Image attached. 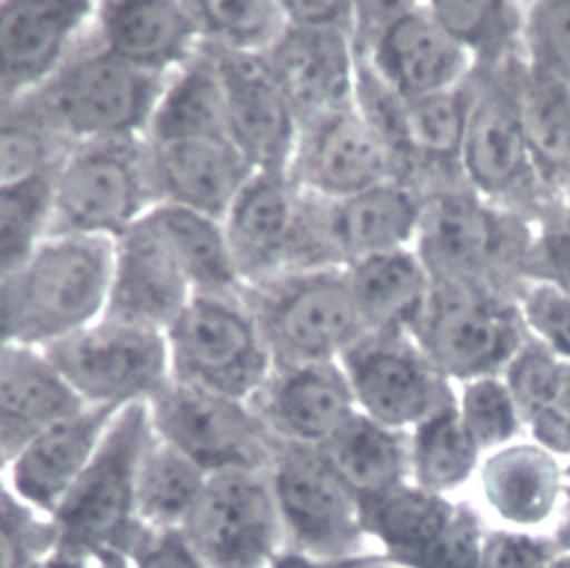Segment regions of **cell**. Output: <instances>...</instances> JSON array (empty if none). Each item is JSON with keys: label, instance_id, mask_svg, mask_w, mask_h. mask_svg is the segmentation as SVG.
<instances>
[{"label": "cell", "instance_id": "17", "mask_svg": "<svg viewBox=\"0 0 570 568\" xmlns=\"http://www.w3.org/2000/svg\"><path fill=\"white\" fill-rule=\"evenodd\" d=\"M287 176L307 194L343 200L394 180L396 167L374 129L347 107L298 123Z\"/></svg>", "mask_w": 570, "mask_h": 568}, {"label": "cell", "instance_id": "20", "mask_svg": "<svg viewBox=\"0 0 570 568\" xmlns=\"http://www.w3.org/2000/svg\"><path fill=\"white\" fill-rule=\"evenodd\" d=\"M249 405L281 441L321 448L354 412L338 361L274 365Z\"/></svg>", "mask_w": 570, "mask_h": 568}, {"label": "cell", "instance_id": "26", "mask_svg": "<svg viewBox=\"0 0 570 568\" xmlns=\"http://www.w3.org/2000/svg\"><path fill=\"white\" fill-rule=\"evenodd\" d=\"M87 403L33 345L13 343L0 359V450L11 461L29 441Z\"/></svg>", "mask_w": 570, "mask_h": 568}, {"label": "cell", "instance_id": "19", "mask_svg": "<svg viewBox=\"0 0 570 568\" xmlns=\"http://www.w3.org/2000/svg\"><path fill=\"white\" fill-rule=\"evenodd\" d=\"M212 51L223 82L229 140L254 172H287L298 116L283 89L263 58Z\"/></svg>", "mask_w": 570, "mask_h": 568}, {"label": "cell", "instance_id": "30", "mask_svg": "<svg viewBox=\"0 0 570 568\" xmlns=\"http://www.w3.org/2000/svg\"><path fill=\"white\" fill-rule=\"evenodd\" d=\"M318 450L358 501L410 481V432L376 423L358 410Z\"/></svg>", "mask_w": 570, "mask_h": 568}, {"label": "cell", "instance_id": "42", "mask_svg": "<svg viewBox=\"0 0 570 568\" xmlns=\"http://www.w3.org/2000/svg\"><path fill=\"white\" fill-rule=\"evenodd\" d=\"M483 537L485 528L479 515L468 503H459L443 528L387 557L385 564L401 568H481Z\"/></svg>", "mask_w": 570, "mask_h": 568}, {"label": "cell", "instance_id": "56", "mask_svg": "<svg viewBox=\"0 0 570 568\" xmlns=\"http://www.w3.org/2000/svg\"><path fill=\"white\" fill-rule=\"evenodd\" d=\"M7 466H9V459H7L4 452L0 450V479L7 474Z\"/></svg>", "mask_w": 570, "mask_h": 568}, {"label": "cell", "instance_id": "40", "mask_svg": "<svg viewBox=\"0 0 570 568\" xmlns=\"http://www.w3.org/2000/svg\"><path fill=\"white\" fill-rule=\"evenodd\" d=\"M523 425L557 408L570 394V363L537 339H528L503 370Z\"/></svg>", "mask_w": 570, "mask_h": 568}, {"label": "cell", "instance_id": "21", "mask_svg": "<svg viewBox=\"0 0 570 568\" xmlns=\"http://www.w3.org/2000/svg\"><path fill=\"white\" fill-rule=\"evenodd\" d=\"M91 31L118 60L171 76L203 47L194 0H98Z\"/></svg>", "mask_w": 570, "mask_h": 568}, {"label": "cell", "instance_id": "8", "mask_svg": "<svg viewBox=\"0 0 570 568\" xmlns=\"http://www.w3.org/2000/svg\"><path fill=\"white\" fill-rule=\"evenodd\" d=\"M243 294L274 365L338 361L365 332L345 267L281 274Z\"/></svg>", "mask_w": 570, "mask_h": 568}, {"label": "cell", "instance_id": "16", "mask_svg": "<svg viewBox=\"0 0 570 568\" xmlns=\"http://www.w3.org/2000/svg\"><path fill=\"white\" fill-rule=\"evenodd\" d=\"M89 0H0V109L38 94L91 27Z\"/></svg>", "mask_w": 570, "mask_h": 568}, {"label": "cell", "instance_id": "45", "mask_svg": "<svg viewBox=\"0 0 570 568\" xmlns=\"http://www.w3.org/2000/svg\"><path fill=\"white\" fill-rule=\"evenodd\" d=\"M53 548L49 517L20 501L0 479V568H27L31 559Z\"/></svg>", "mask_w": 570, "mask_h": 568}, {"label": "cell", "instance_id": "44", "mask_svg": "<svg viewBox=\"0 0 570 568\" xmlns=\"http://www.w3.org/2000/svg\"><path fill=\"white\" fill-rule=\"evenodd\" d=\"M546 283L570 296V207L557 205L532 218L521 281Z\"/></svg>", "mask_w": 570, "mask_h": 568}, {"label": "cell", "instance_id": "10", "mask_svg": "<svg viewBox=\"0 0 570 568\" xmlns=\"http://www.w3.org/2000/svg\"><path fill=\"white\" fill-rule=\"evenodd\" d=\"M171 379L249 401L274 368L245 294H196L165 332Z\"/></svg>", "mask_w": 570, "mask_h": 568}, {"label": "cell", "instance_id": "46", "mask_svg": "<svg viewBox=\"0 0 570 568\" xmlns=\"http://www.w3.org/2000/svg\"><path fill=\"white\" fill-rule=\"evenodd\" d=\"M514 301L532 339L570 363V296L539 281H519Z\"/></svg>", "mask_w": 570, "mask_h": 568}, {"label": "cell", "instance_id": "47", "mask_svg": "<svg viewBox=\"0 0 570 568\" xmlns=\"http://www.w3.org/2000/svg\"><path fill=\"white\" fill-rule=\"evenodd\" d=\"M559 555L552 537L525 530H485L481 568H548Z\"/></svg>", "mask_w": 570, "mask_h": 568}, {"label": "cell", "instance_id": "25", "mask_svg": "<svg viewBox=\"0 0 570 568\" xmlns=\"http://www.w3.org/2000/svg\"><path fill=\"white\" fill-rule=\"evenodd\" d=\"M147 145L158 203L187 207L218 221L225 218L254 174L229 138Z\"/></svg>", "mask_w": 570, "mask_h": 568}, {"label": "cell", "instance_id": "22", "mask_svg": "<svg viewBox=\"0 0 570 568\" xmlns=\"http://www.w3.org/2000/svg\"><path fill=\"white\" fill-rule=\"evenodd\" d=\"M194 296L178 258L145 216L116 238L105 316L167 332Z\"/></svg>", "mask_w": 570, "mask_h": 568}, {"label": "cell", "instance_id": "53", "mask_svg": "<svg viewBox=\"0 0 570 568\" xmlns=\"http://www.w3.org/2000/svg\"><path fill=\"white\" fill-rule=\"evenodd\" d=\"M13 343H16V332H13V312H11V296H9V278H7V281H0V359Z\"/></svg>", "mask_w": 570, "mask_h": 568}, {"label": "cell", "instance_id": "31", "mask_svg": "<svg viewBox=\"0 0 570 568\" xmlns=\"http://www.w3.org/2000/svg\"><path fill=\"white\" fill-rule=\"evenodd\" d=\"M203 138H229L223 82L207 45L165 80L145 134L151 145Z\"/></svg>", "mask_w": 570, "mask_h": 568}, {"label": "cell", "instance_id": "1", "mask_svg": "<svg viewBox=\"0 0 570 568\" xmlns=\"http://www.w3.org/2000/svg\"><path fill=\"white\" fill-rule=\"evenodd\" d=\"M532 218L501 209L463 183L423 192L412 249L434 283H470L514 294Z\"/></svg>", "mask_w": 570, "mask_h": 568}, {"label": "cell", "instance_id": "6", "mask_svg": "<svg viewBox=\"0 0 570 568\" xmlns=\"http://www.w3.org/2000/svg\"><path fill=\"white\" fill-rule=\"evenodd\" d=\"M158 205L145 138L69 145L53 174L49 234L118 238Z\"/></svg>", "mask_w": 570, "mask_h": 568}, {"label": "cell", "instance_id": "9", "mask_svg": "<svg viewBox=\"0 0 570 568\" xmlns=\"http://www.w3.org/2000/svg\"><path fill=\"white\" fill-rule=\"evenodd\" d=\"M356 58L399 98L465 87L472 56L432 18L425 2H358Z\"/></svg>", "mask_w": 570, "mask_h": 568}, {"label": "cell", "instance_id": "41", "mask_svg": "<svg viewBox=\"0 0 570 568\" xmlns=\"http://www.w3.org/2000/svg\"><path fill=\"white\" fill-rule=\"evenodd\" d=\"M67 147L27 105L0 109V189L51 167Z\"/></svg>", "mask_w": 570, "mask_h": 568}, {"label": "cell", "instance_id": "39", "mask_svg": "<svg viewBox=\"0 0 570 568\" xmlns=\"http://www.w3.org/2000/svg\"><path fill=\"white\" fill-rule=\"evenodd\" d=\"M459 417L481 454L499 450L519 439L523 419L503 376H479L459 383Z\"/></svg>", "mask_w": 570, "mask_h": 568}, {"label": "cell", "instance_id": "49", "mask_svg": "<svg viewBox=\"0 0 570 568\" xmlns=\"http://www.w3.org/2000/svg\"><path fill=\"white\" fill-rule=\"evenodd\" d=\"M287 25L309 29L356 31L358 2L338 0H283Z\"/></svg>", "mask_w": 570, "mask_h": 568}, {"label": "cell", "instance_id": "38", "mask_svg": "<svg viewBox=\"0 0 570 568\" xmlns=\"http://www.w3.org/2000/svg\"><path fill=\"white\" fill-rule=\"evenodd\" d=\"M203 45L263 58L285 33L283 0H194Z\"/></svg>", "mask_w": 570, "mask_h": 568}, {"label": "cell", "instance_id": "4", "mask_svg": "<svg viewBox=\"0 0 570 568\" xmlns=\"http://www.w3.org/2000/svg\"><path fill=\"white\" fill-rule=\"evenodd\" d=\"M151 437L147 403L125 405L116 414L94 459L49 517L53 548L94 564L125 552L140 526L136 472Z\"/></svg>", "mask_w": 570, "mask_h": 568}, {"label": "cell", "instance_id": "52", "mask_svg": "<svg viewBox=\"0 0 570 568\" xmlns=\"http://www.w3.org/2000/svg\"><path fill=\"white\" fill-rule=\"evenodd\" d=\"M550 537L559 550L570 548V461L563 466V494L559 506V523Z\"/></svg>", "mask_w": 570, "mask_h": 568}, {"label": "cell", "instance_id": "23", "mask_svg": "<svg viewBox=\"0 0 570 568\" xmlns=\"http://www.w3.org/2000/svg\"><path fill=\"white\" fill-rule=\"evenodd\" d=\"M263 62L294 107L298 123L354 107L358 60L350 31L287 25Z\"/></svg>", "mask_w": 570, "mask_h": 568}, {"label": "cell", "instance_id": "2", "mask_svg": "<svg viewBox=\"0 0 570 568\" xmlns=\"http://www.w3.org/2000/svg\"><path fill=\"white\" fill-rule=\"evenodd\" d=\"M167 78L118 60L89 27L58 74L20 105L67 145L145 138Z\"/></svg>", "mask_w": 570, "mask_h": 568}, {"label": "cell", "instance_id": "48", "mask_svg": "<svg viewBox=\"0 0 570 568\" xmlns=\"http://www.w3.org/2000/svg\"><path fill=\"white\" fill-rule=\"evenodd\" d=\"M122 557L129 568H205L183 530H149L138 526Z\"/></svg>", "mask_w": 570, "mask_h": 568}, {"label": "cell", "instance_id": "43", "mask_svg": "<svg viewBox=\"0 0 570 568\" xmlns=\"http://www.w3.org/2000/svg\"><path fill=\"white\" fill-rule=\"evenodd\" d=\"M523 62L570 85V0L523 2Z\"/></svg>", "mask_w": 570, "mask_h": 568}, {"label": "cell", "instance_id": "51", "mask_svg": "<svg viewBox=\"0 0 570 568\" xmlns=\"http://www.w3.org/2000/svg\"><path fill=\"white\" fill-rule=\"evenodd\" d=\"M27 568H96V564L80 555L67 552L60 548H49L36 559H31Z\"/></svg>", "mask_w": 570, "mask_h": 568}, {"label": "cell", "instance_id": "12", "mask_svg": "<svg viewBox=\"0 0 570 568\" xmlns=\"http://www.w3.org/2000/svg\"><path fill=\"white\" fill-rule=\"evenodd\" d=\"M147 410L156 437L180 450L207 474L269 470L281 445L249 401L174 379L147 401Z\"/></svg>", "mask_w": 570, "mask_h": 568}, {"label": "cell", "instance_id": "35", "mask_svg": "<svg viewBox=\"0 0 570 568\" xmlns=\"http://www.w3.org/2000/svg\"><path fill=\"white\" fill-rule=\"evenodd\" d=\"M481 450L470 439L456 408V392L410 430V481L450 494L479 470Z\"/></svg>", "mask_w": 570, "mask_h": 568}, {"label": "cell", "instance_id": "55", "mask_svg": "<svg viewBox=\"0 0 570 568\" xmlns=\"http://www.w3.org/2000/svg\"><path fill=\"white\" fill-rule=\"evenodd\" d=\"M548 568H570V548L559 550V555L552 559V564Z\"/></svg>", "mask_w": 570, "mask_h": 568}, {"label": "cell", "instance_id": "13", "mask_svg": "<svg viewBox=\"0 0 570 568\" xmlns=\"http://www.w3.org/2000/svg\"><path fill=\"white\" fill-rule=\"evenodd\" d=\"M267 474L285 550L321 561L363 555L358 499L318 448L281 443Z\"/></svg>", "mask_w": 570, "mask_h": 568}, {"label": "cell", "instance_id": "29", "mask_svg": "<svg viewBox=\"0 0 570 568\" xmlns=\"http://www.w3.org/2000/svg\"><path fill=\"white\" fill-rule=\"evenodd\" d=\"M514 87L528 147L539 178L559 205H568L570 85L525 65L521 58L514 67Z\"/></svg>", "mask_w": 570, "mask_h": 568}, {"label": "cell", "instance_id": "34", "mask_svg": "<svg viewBox=\"0 0 570 568\" xmlns=\"http://www.w3.org/2000/svg\"><path fill=\"white\" fill-rule=\"evenodd\" d=\"M207 477L200 466L154 432L136 472L138 523L149 530H183Z\"/></svg>", "mask_w": 570, "mask_h": 568}, {"label": "cell", "instance_id": "15", "mask_svg": "<svg viewBox=\"0 0 570 568\" xmlns=\"http://www.w3.org/2000/svg\"><path fill=\"white\" fill-rule=\"evenodd\" d=\"M354 405L361 414L410 432L454 396L405 330L363 332L341 356Z\"/></svg>", "mask_w": 570, "mask_h": 568}, {"label": "cell", "instance_id": "7", "mask_svg": "<svg viewBox=\"0 0 570 568\" xmlns=\"http://www.w3.org/2000/svg\"><path fill=\"white\" fill-rule=\"evenodd\" d=\"M410 336L450 383L499 376L530 339L514 294L470 283H434Z\"/></svg>", "mask_w": 570, "mask_h": 568}, {"label": "cell", "instance_id": "5", "mask_svg": "<svg viewBox=\"0 0 570 568\" xmlns=\"http://www.w3.org/2000/svg\"><path fill=\"white\" fill-rule=\"evenodd\" d=\"M519 60L472 76L459 174L483 200L537 216L559 203L543 187L528 147L514 87Z\"/></svg>", "mask_w": 570, "mask_h": 568}, {"label": "cell", "instance_id": "57", "mask_svg": "<svg viewBox=\"0 0 570 568\" xmlns=\"http://www.w3.org/2000/svg\"><path fill=\"white\" fill-rule=\"evenodd\" d=\"M568 205H570V200H568Z\"/></svg>", "mask_w": 570, "mask_h": 568}, {"label": "cell", "instance_id": "18", "mask_svg": "<svg viewBox=\"0 0 570 568\" xmlns=\"http://www.w3.org/2000/svg\"><path fill=\"white\" fill-rule=\"evenodd\" d=\"M301 189L287 172H254L223 218L243 287L292 272Z\"/></svg>", "mask_w": 570, "mask_h": 568}, {"label": "cell", "instance_id": "54", "mask_svg": "<svg viewBox=\"0 0 570 568\" xmlns=\"http://www.w3.org/2000/svg\"><path fill=\"white\" fill-rule=\"evenodd\" d=\"M96 568H129V564L122 555H114V557H107V559L98 561Z\"/></svg>", "mask_w": 570, "mask_h": 568}, {"label": "cell", "instance_id": "3", "mask_svg": "<svg viewBox=\"0 0 570 568\" xmlns=\"http://www.w3.org/2000/svg\"><path fill=\"white\" fill-rule=\"evenodd\" d=\"M116 241L49 234L9 278L16 343L49 347L98 321L109 301Z\"/></svg>", "mask_w": 570, "mask_h": 568}, {"label": "cell", "instance_id": "33", "mask_svg": "<svg viewBox=\"0 0 570 568\" xmlns=\"http://www.w3.org/2000/svg\"><path fill=\"white\" fill-rule=\"evenodd\" d=\"M145 218L178 258L194 294L225 296L245 290L229 254L223 221L169 203L154 205Z\"/></svg>", "mask_w": 570, "mask_h": 568}, {"label": "cell", "instance_id": "11", "mask_svg": "<svg viewBox=\"0 0 570 568\" xmlns=\"http://www.w3.org/2000/svg\"><path fill=\"white\" fill-rule=\"evenodd\" d=\"M45 354L87 405L147 403L171 381L165 332L105 314Z\"/></svg>", "mask_w": 570, "mask_h": 568}, {"label": "cell", "instance_id": "36", "mask_svg": "<svg viewBox=\"0 0 570 568\" xmlns=\"http://www.w3.org/2000/svg\"><path fill=\"white\" fill-rule=\"evenodd\" d=\"M432 18L472 56L474 74L521 58L523 2L430 0Z\"/></svg>", "mask_w": 570, "mask_h": 568}, {"label": "cell", "instance_id": "14", "mask_svg": "<svg viewBox=\"0 0 570 568\" xmlns=\"http://www.w3.org/2000/svg\"><path fill=\"white\" fill-rule=\"evenodd\" d=\"M183 532L205 568H269L285 541L267 470L209 474Z\"/></svg>", "mask_w": 570, "mask_h": 568}, {"label": "cell", "instance_id": "27", "mask_svg": "<svg viewBox=\"0 0 570 568\" xmlns=\"http://www.w3.org/2000/svg\"><path fill=\"white\" fill-rule=\"evenodd\" d=\"M423 192L405 180H385L343 200H327V232L341 267L414 245Z\"/></svg>", "mask_w": 570, "mask_h": 568}, {"label": "cell", "instance_id": "28", "mask_svg": "<svg viewBox=\"0 0 570 568\" xmlns=\"http://www.w3.org/2000/svg\"><path fill=\"white\" fill-rule=\"evenodd\" d=\"M476 472L488 508L519 530L546 523L561 506L563 466L537 441H512L483 454Z\"/></svg>", "mask_w": 570, "mask_h": 568}, {"label": "cell", "instance_id": "24", "mask_svg": "<svg viewBox=\"0 0 570 568\" xmlns=\"http://www.w3.org/2000/svg\"><path fill=\"white\" fill-rule=\"evenodd\" d=\"M122 408L85 405L29 441L7 466L11 492L36 512L51 517L94 459L102 437Z\"/></svg>", "mask_w": 570, "mask_h": 568}, {"label": "cell", "instance_id": "37", "mask_svg": "<svg viewBox=\"0 0 570 568\" xmlns=\"http://www.w3.org/2000/svg\"><path fill=\"white\" fill-rule=\"evenodd\" d=\"M56 165L0 189V281L18 274L49 236Z\"/></svg>", "mask_w": 570, "mask_h": 568}, {"label": "cell", "instance_id": "32", "mask_svg": "<svg viewBox=\"0 0 570 568\" xmlns=\"http://www.w3.org/2000/svg\"><path fill=\"white\" fill-rule=\"evenodd\" d=\"M345 274L365 332H407L432 287V278L412 247L354 261Z\"/></svg>", "mask_w": 570, "mask_h": 568}, {"label": "cell", "instance_id": "50", "mask_svg": "<svg viewBox=\"0 0 570 568\" xmlns=\"http://www.w3.org/2000/svg\"><path fill=\"white\" fill-rule=\"evenodd\" d=\"M376 564H385L383 555H356L350 559H336V561H321V559H309L289 550H283L269 568H372Z\"/></svg>", "mask_w": 570, "mask_h": 568}]
</instances>
